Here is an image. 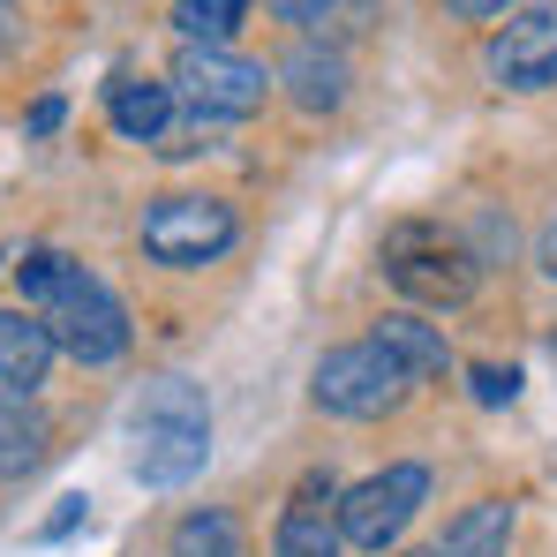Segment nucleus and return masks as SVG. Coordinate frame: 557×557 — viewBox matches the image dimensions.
<instances>
[{
    "mask_svg": "<svg viewBox=\"0 0 557 557\" xmlns=\"http://www.w3.org/2000/svg\"><path fill=\"white\" fill-rule=\"evenodd\" d=\"M211 460V407L188 376H151L128 407V467L144 490H182Z\"/></svg>",
    "mask_w": 557,
    "mask_h": 557,
    "instance_id": "1",
    "label": "nucleus"
},
{
    "mask_svg": "<svg viewBox=\"0 0 557 557\" xmlns=\"http://www.w3.org/2000/svg\"><path fill=\"white\" fill-rule=\"evenodd\" d=\"M166 91H174V106H188L196 128H219V121H249V113H264V98H272V69L249 61V53H234V46H182Z\"/></svg>",
    "mask_w": 557,
    "mask_h": 557,
    "instance_id": "2",
    "label": "nucleus"
},
{
    "mask_svg": "<svg viewBox=\"0 0 557 557\" xmlns=\"http://www.w3.org/2000/svg\"><path fill=\"white\" fill-rule=\"evenodd\" d=\"M384 272L392 286L407 294V301H422V309H453L474 294V249H467L460 234H445V226H430V219H407V226H392L384 234Z\"/></svg>",
    "mask_w": 557,
    "mask_h": 557,
    "instance_id": "3",
    "label": "nucleus"
},
{
    "mask_svg": "<svg viewBox=\"0 0 557 557\" xmlns=\"http://www.w3.org/2000/svg\"><path fill=\"white\" fill-rule=\"evenodd\" d=\"M309 399H317L324 414H339V422H376V414H392V407L407 399V370H399L376 339H355V347H332V355L317 362Z\"/></svg>",
    "mask_w": 557,
    "mask_h": 557,
    "instance_id": "4",
    "label": "nucleus"
},
{
    "mask_svg": "<svg viewBox=\"0 0 557 557\" xmlns=\"http://www.w3.org/2000/svg\"><path fill=\"white\" fill-rule=\"evenodd\" d=\"M234 234H242V219H234V203H219V196H159V203L144 211V257H151V264H174V272L226 257Z\"/></svg>",
    "mask_w": 557,
    "mask_h": 557,
    "instance_id": "5",
    "label": "nucleus"
},
{
    "mask_svg": "<svg viewBox=\"0 0 557 557\" xmlns=\"http://www.w3.org/2000/svg\"><path fill=\"white\" fill-rule=\"evenodd\" d=\"M422 497H430V467L399 460L370 474V482H355V490H339V543H355V550H392L399 535H407V520L422 512Z\"/></svg>",
    "mask_w": 557,
    "mask_h": 557,
    "instance_id": "6",
    "label": "nucleus"
},
{
    "mask_svg": "<svg viewBox=\"0 0 557 557\" xmlns=\"http://www.w3.org/2000/svg\"><path fill=\"white\" fill-rule=\"evenodd\" d=\"M46 332H53V355H76L84 370H106V362L128 355V309L91 272H76V286L46 309Z\"/></svg>",
    "mask_w": 557,
    "mask_h": 557,
    "instance_id": "7",
    "label": "nucleus"
},
{
    "mask_svg": "<svg viewBox=\"0 0 557 557\" xmlns=\"http://www.w3.org/2000/svg\"><path fill=\"white\" fill-rule=\"evenodd\" d=\"M490 84H505V91H550L557 84V0L505 15V30L490 38Z\"/></svg>",
    "mask_w": 557,
    "mask_h": 557,
    "instance_id": "8",
    "label": "nucleus"
},
{
    "mask_svg": "<svg viewBox=\"0 0 557 557\" xmlns=\"http://www.w3.org/2000/svg\"><path fill=\"white\" fill-rule=\"evenodd\" d=\"M339 482L332 474H301L286 512L272 528V557H339Z\"/></svg>",
    "mask_w": 557,
    "mask_h": 557,
    "instance_id": "9",
    "label": "nucleus"
},
{
    "mask_svg": "<svg viewBox=\"0 0 557 557\" xmlns=\"http://www.w3.org/2000/svg\"><path fill=\"white\" fill-rule=\"evenodd\" d=\"M376 347L407 370V384H437V376L453 370V347H445V332L430 324V317H414V309H392V317H376L370 332Z\"/></svg>",
    "mask_w": 557,
    "mask_h": 557,
    "instance_id": "10",
    "label": "nucleus"
},
{
    "mask_svg": "<svg viewBox=\"0 0 557 557\" xmlns=\"http://www.w3.org/2000/svg\"><path fill=\"white\" fill-rule=\"evenodd\" d=\"M53 453V422L38 414L30 392H0V482H23L38 474Z\"/></svg>",
    "mask_w": 557,
    "mask_h": 557,
    "instance_id": "11",
    "label": "nucleus"
},
{
    "mask_svg": "<svg viewBox=\"0 0 557 557\" xmlns=\"http://www.w3.org/2000/svg\"><path fill=\"white\" fill-rule=\"evenodd\" d=\"M53 370V332L30 309H0V392H30Z\"/></svg>",
    "mask_w": 557,
    "mask_h": 557,
    "instance_id": "12",
    "label": "nucleus"
},
{
    "mask_svg": "<svg viewBox=\"0 0 557 557\" xmlns=\"http://www.w3.org/2000/svg\"><path fill=\"white\" fill-rule=\"evenodd\" d=\"M106 113L128 144H166V121H174V91L151 84V76H113L106 84Z\"/></svg>",
    "mask_w": 557,
    "mask_h": 557,
    "instance_id": "13",
    "label": "nucleus"
},
{
    "mask_svg": "<svg viewBox=\"0 0 557 557\" xmlns=\"http://www.w3.org/2000/svg\"><path fill=\"white\" fill-rule=\"evenodd\" d=\"M278 76H286V91H294L301 113H332V106H347V53H339V46H301Z\"/></svg>",
    "mask_w": 557,
    "mask_h": 557,
    "instance_id": "14",
    "label": "nucleus"
},
{
    "mask_svg": "<svg viewBox=\"0 0 557 557\" xmlns=\"http://www.w3.org/2000/svg\"><path fill=\"white\" fill-rule=\"evenodd\" d=\"M166 557H249V535H242V520L226 505H196V512L174 520Z\"/></svg>",
    "mask_w": 557,
    "mask_h": 557,
    "instance_id": "15",
    "label": "nucleus"
},
{
    "mask_svg": "<svg viewBox=\"0 0 557 557\" xmlns=\"http://www.w3.org/2000/svg\"><path fill=\"white\" fill-rule=\"evenodd\" d=\"M505 543H512V505L482 497V505H467L460 520L437 535V557H505Z\"/></svg>",
    "mask_w": 557,
    "mask_h": 557,
    "instance_id": "16",
    "label": "nucleus"
},
{
    "mask_svg": "<svg viewBox=\"0 0 557 557\" xmlns=\"http://www.w3.org/2000/svg\"><path fill=\"white\" fill-rule=\"evenodd\" d=\"M286 23L317 30V38H362L376 23V0H272Z\"/></svg>",
    "mask_w": 557,
    "mask_h": 557,
    "instance_id": "17",
    "label": "nucleus"
},
{
    "mask_svg": "<svg viewBox=\"0 0 557 557\" xmlns=\"http://www.w3.org/2000/svg\"><path fill=\"white\" fill-rule=\"evenodd\" d=\"M242 15H249V0H174L182 46H226L242 30Z\"/></svg>",
    "mask_w": 557,
    "mask_h": 557,
    "instance_id": "18",
    "label": "nucleus"
},
{
    "mask_svg": "<svg viewBox=\"0 0 557 557\" xmlns=\"http://www.w3.org/2000/svg\"><path fill=\"white\" fill-rule=\"evenodd\" d=\"M76 272H84V264H69L61 249H30V257L15 264V286H23L30 301H46V309H53V301L76 286Z\"/></svg>",
    "mask_w": 557,
    "mask_h": 557,
    "instance_id": "19",
    "label": "nucleus"
},
{
    "mask_svg": "<svg viewBox=\"0 0 557 557\" xmlns=\"http://www.w3.org/2000/svg\"><path fill=\"white\" fill-rule=\"evenodd\" d=\"M467 384H474L482 407H512V399H520V370H497V362H474Z\"/></svg>",
    "mask_w": 557,
    "mask_h": 557,
    "instance_id": "20",
    "label": "nucleus"
},
{
    "mask_svg": "<svg viewBox=\"0 0 557 557\" xmlns=\"http://www.w3.org/2000/svg\"><path fill=\"white\" fill-rule=\"evenodd\" d=\"M84 512H91V497H61V512L46 520V543H61V535H69V528H76Z\"/></svg>",
    "mask_w": 557,
    "mask_h": 557,
    "instance_id": "21",
    "label": "nucleus"
},
{
    "mask_svg": "<svg viewBox=\"0 0 557 557\" xmlns=\"http://www.w3.org/2000/svg\"><path fill=\"white\" fill-rule=\"evenodd\" d=\"M453 15H467V23H490V15H505V8H520V0H445Z\"/></svg>",
    "mask_w": 557,
    "mask_h": 557,
    "instance_id": "22",
    "label": "nucleus"
},
{
    "mask_svg": "<svg viewBox=\"0 0 557 557\" xmlns=\"http://www.w3.org/2000/svg\"><path fill=\"white\" fill-rule=\"evenodd\" d=\"M53 128H61V98H38L30 106V136H53Z\"/></svg>",
    "mask_w": 557,
    "mask_h": 557,
    "instance_id": "23",
    "label": "nucleus"
},
{
    "mask_svg": "<svg viewBox=\"0 0 557 557\" xmlns=\"http://www.w3.org/2000/svg\"><path fill=\"white\" fill-rule=\"evenodd\" d=\"M535 257H543V272H557V219L543 226V242H535Z\"/></svg>",
    "mask_w": 557,
    "mask_h": 557,
    "instance_id": "24",
    "label": "nucleus"
},
{
    "mask_svg": "<svg viewBox=\"0 0 557 557\" xmlns=\"http://www.w3.org/2000/svg\"><path fill=\"white\" fill-rule=\"evenodd\" d=\"M422 557H437V550H422Z\"/></svg>",
    "mask_w": 557,
    "mask_h": 557,
    "instance_id": "25",
    "label": "nucleus"
}]
</instances>
